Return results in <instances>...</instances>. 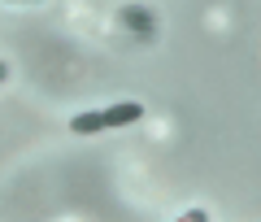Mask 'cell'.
<instances>
[{
    "mask_svg": "<svg viewBox=\"0 0 261 222\" xmlns=\"http://www.w3.org/2000/svg\"><path fill=\"white\" fill-rule=\"evenodd\" d=\"M144 118V105L140 101H122V105H109L105 109V131L109 127H130V122Z\"/></svg>",
    "mask_w": 261,
    "mask_h": 222,
    "instance_id": "6da1fadb",
    "label": "cell"
},
{
    "mask_svg": "<svg viewBox=\"0 0 261 222\" xmlns=\"http://www.w3.org/2000/svg\"><path fill=\"white\" fill-rule=\"evenodd\" d=\"M70 131H74V135H96V131H105V109H96V113H79V118H70Z\"/></svg>",
    "mask_w": 261,
    "mask_h": 222,
    "instance_id": "7a4b0ae2",
    "label": "cell"
},
{
    "mask_svg": "<svg viewBox=\"0 0 261 222\" xmlns=\"http://www.w3.org/2000/svg\"><path fill=\"white\" fill-rule=\"evenodd\" d=\"M178 222H209V218H205V209H192V213H183Z\"/></svg>",
    "mask_w": 261,
    "mask_h": 222,
    "instance_id": "3957f363",
    "label": "cell"
},
{
    "mask_svg": "<svg viewBox=\"0 0 261 222\" xmlns=\"http://www.w3.org/2000/svg\"><path fill=\"white\" fill-rule=\"evenodd\" d=\"M5 79H9V65H5V61H0V83H5Z\"/></svg>",
    "mask_w": 261,
    "mask_h": 222,
    "instance_id": "277c9868",
    "label": "cell"
}]
</instances>
